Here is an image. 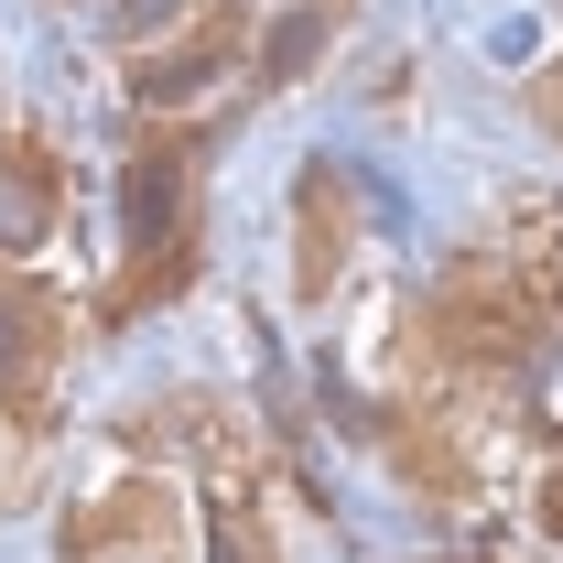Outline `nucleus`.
I'll return each instance as SVG.
<instances>
[{
	"label": "nucleus",
	"mask_w": 563,
	"mask_h": 563,
	"mask_svg": "<svg viewBox=\"0 0 563 563\" xmlns=\"http://www.w3.org/2000/svg\"><path fill=\"white\" fill-rule=\"evenodd\" d=\"M66 217V174L55 152H33L22 131H0V261H33Z\"/></svg>",
	"instance_id": "0eeeda50"
},
{
	"label": "nucleus",
	"mask_w": 563,
	"mask_h": 563,
	"mask_svg": "<svg viewBox=\"0 0 563 563\" xmlns=\"http://www.w3.org/2000/svg\"><path fill=\"white\" fill-rule=\"evenodd\" d=\"M531 98H542V120H553V109H563V76H542V87H531Z\"/></svg>",
	"instance_id": "9b49d317"
},
{
	"label": "nucleus",
	"mask_w": 563,
	"mask_h": 563,
	"mask_svg": "<svg viewBox=\"0 0 563 563\" xmlns=\"http://www.w3.org/2000/svg\"><path fill=\"white\" fill-rule=\"evenodd\" d=\"M217 66H239V0H207L174 44H141V55H131V98H141V109H174V98L207 87Z\"/></svg>",
	"instance_id": "39448f33"
},
{
	"label": "nucleus",
	"mask_w": 563,
	"mask_h": 563,
	"mask_svg": "<svg viewBox=\"0 0 563 563\" xmlns=\"http://www.w3.org/2000/svg\"><path fill=\"white\" fill-rule=\"evenodd\" d=\"M542 531H553V542H563V466H553V477H542Z\"/></svg>",
	"instance_id": "9d476101"
},
{
	"label": "nucleus",
	"mask_w": 563,
	"mask_h": 563,
	"mask_svg": "<svg viewBox=\"0 0 563 563\" xmlns=\"http://www.w3.org/2000/svg\"><path fill=\"white\" fill-rule=\"evenodd\" d=\"M207 563H282L272 531L250 520V498H217V553H207Z\"/></svg>",
	"instance_id": "1a4fd4ad"
},
{
	"label": "nucleus",
	"mask_w": 563,
	"mask_h": 563,
	"mask_svg": "<svg viewBox=\"0 0 563 563\" xmlns=\"http://www.w3.org/2000/svg\"><path fill=\"white\" fill-rule=\"evenodd\" d=\"M196 272H207V228H196V217L163 228V239H131V261H120L109 292H98V325H141V314H163Z\"/></svg>",
	"instance_id": "423d86ee"
},
{
	"label": "nucleus",
	"mask_w": 563,
	"mask_h": 563,
	"mask_svg": "<svg viewBox=\"0 0 563 563\" xmlns=\"http://www.w3.org/2000/svg\"><path fill=\"white\" fill-rule=\"evenodd\" d=\"M325 33H336V0H325V11H292V22H272V55H261V76H303L314 66V55H325Z\"/></svg>",
	"instance_id": "6e6552de"
},
{
	"label": "nucleus",
	"mask_w": 563,
	"mask_h": 563,
	"mask_svg": "<svg viewBox=\"0 0 563 563\" xmlns=\"http://www.w3.org/2000/svg\"><path fill=\"white\" fill-rule=\"evenodd\" d=\"M66 563H185V509L152 477H109L66 520Z\"/></svg>",
	"instance_id": "f03ea898"
},
{
	"label": "nucleus",
	"mask_w": 563,
	"mask_h": 563,
	"mask_svg": "<svg viewBox=\"0 0 563 563\" xmlns=\"http://www.w3.org/2000/svg\"><path fill=\"white\" fill-rule=\"evenodd\" d=\"M66 368V314L44 282H0V422H44Z\"/></svg>",
	"instance_id": "7ed1b4c3"
},
{
	"label": "nucleus",
	"mask_w": 563,
	"mask_h": 563,
	"mask_svg": "<svg viewBox=\"0 0 563 563\" xmlns=\"http://www.w3.org/2000/svg\"><path fill=\"white\" fill-rule=\"evenodd\" d=\"M422 336L466 390H509L531 368V347H542V292L509 261H455L433 282V303H422Z\"/></svg>",
	"instance_id": "f257e3e1"
},
{
	"label": "nucleus",
	"mask_w": 563,
	"mask_h": 563,
	"mask_svg": "<svg viewBox=\"0 0 563 563\" xmlns=\"http://www.w3.org/2000/svg\"><path fill=\"white\" fill-rule=\"evenodd\" d=\"M347 250H357L347 163H303V185H292V303H325L336 272H347Z\"/></svg>",
	"instance_id": "20e7f679"
}]
</instances>
